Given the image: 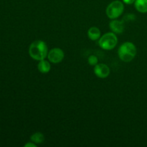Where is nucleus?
Returning a JSON list of instances; mask_svg holds the SVG:
<instances>
[{
	"label": "nucleus",
	"instance_id": "nucleus-1",
	"mask_svg": "<svg viewBox=\"0 0 147 147\" xmlns=\"http://www.w3.org/2000/svg\"><path fill=\"white\" fill-rule=\"evenodd\" d=\"M48 47L42 40H35L32 42L29 47V55L35 60H44L47 57Z\"/></svg>",
	"mask_w": 147,
	"mask_h": 147
},
{
	"label": "nucleus",
	"instance_id": "nucleus-2",
	"mask_svg": "<svg viewBox=\"0 0 147 147\" xmlns=\"http://www.w3.org/2000/svg\"><path fill=\"white\" fill-rule=\"evenodd\" d=\"M136 53H137V49L136 45L131 42H123L119 47L118 50L119 58L125 63H129L132 61L136 57Z\"/></svg>",
	"mask_w": 147,
	"mask_h": 147
},
{
	"label": "nucleus",
	"instance_id": "nucleus-3",
	"mask_svg": "<svg viewBox=\"0 0 147 147\" xmlns=\"http://www.w3.org/2000/svg\"><path fill=\"white\" fill-rule=\"evenodd\" d=\"M118 43V38L116 34L111 32H107L100 37L98 40V45L103 50H111L114 48Z\"/></svg>",
	"mask_w": 147,
	"mask_h": 147
},
{
	"label": "nucleus",
	"instance_id": "nucleus-4",
	"mask_svg": "<svg viewBox=\"0 0 147 147\" xmlns=\"http://www.w3.org/2000/svg\"><path fill=\"white\" fill-rule=\"evenodd\" d=\"M124 10V5L123 2L119 0H116L108 5L106 8V13L107 17L111 20L117 19L123 14Z\"/></svg>",
	"mask_w": 147,
	"mask_h": 147
},
{
	"label": "nucleus",
	"instance_id": "nucleus-5",
	"mask_svg": "<svg viewBox=\"0 0 147 147\" xmlns=\"http://www.w3.org/2000/svg\"><path fill=\"white\" fill-rule=\"evenodd\" d=\"M65 57V53L62 49L59 47H55L48 52L47 58L49 61L54 64L61 63Z\"/></svg>",
	"mask_w": 147,
	"mask_h": 147
},
{
	"label": "nucleus",
	"instance_id": "nucleus-6",
	"mask_svg": "<svg viewBox=\"0 0 147 147\" xmlns=\"http://www.w3.org/2000/svg\"><path fill=\"white\" fill-rule=\"evenodd\" d=\"M94 73L99 78H106L110 75V68L104 63H98L94 66Z\"/></svg>",
	"mask_w": 147,
	"mask_h": 147
},
{
	"label": "nucleus",
	"instance_id": "nucleus-7",
	"mask_svg": "<svg viewBox=\"0 0 147 147\" xmlns=\"http://www.w3.org/2000/svg\"><path fill=\"white\" fill-rule=\"evenodd\" d=\"M109 27L111 32H113L115 34H121L123 32L125 29L124 22L114 19L110 22Z\"/></svg>",
	"mask_w": 147,
	"mask_h": 147
},
{
	"label": "nucleus",
	"instance_id": "nucleus-8",
	"mask_svg": "<svg viewBox=\"0 0 147 147\" xmlns=\"http://www.w3.org/2000/svg\"><path fill=\"white\" fill-rule=\"evenodd\" d=\"M37 69L40 73L45 74L50 72L51 70V65H50V62L47 61L45 59L44 60H40L37 64Z\"/></svg>",
	"mask_w": 147,
	"mask_h": 147
},
{
	"label": "nucleus",
	"instance_id": "nucleus-9",
	"mask_svg": "<svg viewBox=\"0 0 147 147\" xmlns=\"http://www.w3.org/2000/svg\"><path fill=\"white\" fill-rule=\"evenodd\" d=\"M88 37L93 41H96L101 37L100 31L97 27H91L88 30Z\"/></svg>",
	"mask_w": 147,
	"mask_h": 147
},
{
	"label": "nucleus",
	"instance_id": "nucleus-10",
	"mask_svg": "<svg viewBox=\"0 0 147 147\" xmlns=\"http://www.w3.org/2000/svg\"><path fill=\"white\" fill-rule=\"evenodd\" d=\"M136 9L140 13L147 12V0H136L134 2Z\"/></svg>",
	"mask_w": 147,
	"mask_h": 147
},
{
	"label": "nucleus",
	"instance_id": "nucleus-11",
	"mask_svg": "<svg viewBox=\"0 0 147 147\" xmlns=\"http://www.w3.org/2000/svg\"><path fill=\"white\" fill-rule=\"evenodd\" d=\"M30 140L36 144H42L45 141V136L41 132H35L30 136Z\"/></svg>",
	"mask_w": 147,
	"mask_h": 147
},
{
	"label": "nucleus",
	"instance_id": "nucleus-12",
	"mask_svg": "<svg viewBox=\"0 0 147 147\" xmlns=\"http://www.w3.org/2000/svg\"><path fill=\"white\" fill-rule=\"evenodd\" d=\"M88 64L90 65L95 66L98 63V59L96 55H90L88 59Z\"/></svg>",
	"mask_w": 147,
	"mask_h": 147
},
{
	"label": "nucleus",
	"instance_id": "nucleus-13",
	"mask_svg": "<svg viewBox=\"0 0 147 147\" xmlns=\"http://www.w3.org/2000/svg\"><path fill=\"white\" fill-rule=\"evenodd\" d=\"M135 15L134 14H127L125 15L124 18H123V21L124 22H131V21H134L135 20Z\"/></svg>",
	"mask_w": 147,
	"mask_h": 147
},
{
	"label": "nucleus",
	"instance_id": "nucleus-14",
	"mask_svg": "<svg viewBox=\"0 0 147 147\" xmlns=\"http://www.w3.org/2000/svg\"><path fill=\"white\" fill-rule=\"evenodd\" d=\"M24 147H37V144L34 143H33L32 142H30L28 143H27L26 144H24Z\"/></svg>",
	"mask_w": 147,
	"mask_h": 147
},
{
	"label": "nucleus",
	"instance_id": "nucleus-15",
	"mask_svg": "<svg viewBox=\"0 0 147 147\" xmlns=\"http://www.w3.org/2000/svg\"><path fill=\"white\" fill-rule=\"evenodd\" d=\"M135 1H136V0H123V1L124 4H129H129H134V3L135 2Z\"/></svg>",
	"mask_w": 147,
	"mask_h": 147
}]
</instances>
